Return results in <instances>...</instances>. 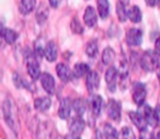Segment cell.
<instances>
[{
	"label": "cell",
	"instance_id": "44dd1931",
	"mask_svg": "<svg viewBox=\"0 0 160 139\" xmlns=\"http://www.w3.org/2000/svg\"><path fill=\"white\" fill-rule=\"evenodd\" d=\"M128 19L133 23H139L142 19V13L137 6H133L128 10Z\"/></svg>",
	"mask_w": 160,
	"mask_h": 139
},
{
	"label": "cell",
	"instance_id": "cb8c5ba5",
	"mask_svg": "<svg viewBox=\"0 0 160 139\" xmlns=\"http://www.w3.org/2000/svg\"><path fill=\"white\" fill-rule=\"evenodd\" d=\"M90 72V67L85 62H78L73 67V73L76 77H83Z\"/></svg>",
	"mask_w": 160,
	"mask_h": 139
},
{
	"label": "cell",
	"instance_id": "8fae6325",
	"mask_svg": "<svg viewBox=\"0 0 160 139\" xmlns=\"http://www.w3.org/2000/svg\"><path fill=\"white\" fill-rule=\"evenodd\" d=\"M71 107H72V103H71L70 99L69 97H65L60 102L59 110H58V116L62 119H67L70 116Z\"/></svg>",
	"mask_w": 160,
	"mask_h": 139
},
{
	"label": "cell",
	"instance_id": "7a4b0ae2",
	"mask_svg": "<svg viewBox=\"0 0 160 139\" xmlns=\"http://www.w3.org/2000/svg\"><path fill=\"white\" fill-rule=\"evenodd\" d=\"M159 55L156 52L152 51H147L144 53L140 59V66L145 71H155L159 67Z\"/></svg>",
	"mask_w": 160,
	"mask_h": 139
},
{
	"label": "cell",
	"instance_id": "b9f144b4",
	"mask_svg": "<svg viewBox=\"0 0 160 139\" xmlns=\"http://www.w3.org/2000/svg\"><path fill=\"white\" fill-rule=\"evenodd\" d=\"M157 5H158V6H159V7H160V0H157Z\"/></svg>",
	"mask_w": 160,
	"mask_h": 139
},
{
	"label": "cell",
	"instance_id": "60d3db41",
	"mask_svg": "<svg viewBox=\"0 0 160 139\" xmlns=\"http://www.w3.org/2000/svg\"><path fill=\"white\" fill-rule=\"evenodd\" d=\"M156 139H160V130L157 132V136H156Z\"/></svg>",
	"mask_w": 160,
	"mask_h": 139
},
{
	"label": "cell",
	"instance_id": "484cf974",
	"mask_svg": "<svg viewBox=\"0 0 160 139\" xmlns=\"http://www.w3.org/2000/svg\"><path fill=\"white\" fill-rule=\"evenodd\" d=\"M116 13H118V20H120L121 22H125L126 19L128 18V12L126 11L125 5L122 2H120V1L116 3Z\"/></svg>",
	"mask_w": 160,
	"mask_h": 139
},
{
	"label": "cell",
	"instance_id": "3957f363",
	"mask_svg": "<svg viewBox=\"0 0 160 139\" xmlns=\"http://www.w3.org/2000/svg\"><path fill=\"white\" fill-rule=\"evenodd\" d=\"M142 42V31L139 29H129L126 33V43L128 46H139Z\"/></svg>",
	"mask_w": 160,
	"mask_h": 139
},
{
	"label": "cell",
	"instance_id": "7c38bea8",
	"mask_svg": "<svg viewBox=\"0 0 160 139\" xmlns=\"http://www.w3.org/2000/svg\"><path fill=\"white\" fill-rule=\"evenodd\" d=\"M27 67H28V73L32 78V80H38V78H41V76H42L41 75V69L38 64L36 62V60L29 59L28 60Z\"/></svg>",
	"mask_w": 160,
	"mask_h": 139
},
{
	"label": "cell",
	"instance_id": "d6a6232c",
	"mask_svg": "<svg viewBox=\"0 0 160 139\" xmlns=\"http://www.w3.org/2000/svg\"><path fill=\"white\" fill-rule=\"evenodd\" d=\"M13 82H14V84H16V87H18V88H20V87H22V86H27L25 82L20 78V76L17 75V73H14V76H13Z\"/></svg>",
	"mask_w": 160,
	"mask_h": 139
},
{
	"label": "cell",
	"instance_id": "4316f807",
	"mask_svg": "<svg viewBox=\"0 0 160 139\" xmlns=\"http://www.w3.org/2000/svg\"><path fill=\"white\" fill-rule=\"evenodd\" d=\"M86 54H87L88 57H96L97 54H98V43H97L96 40L90 41L87 44V47H86Z\"/></svg>",
	"mask_w": 160,
	"mask_h": 139
},
{
	"label": "cell",
	"instance_id": "1f68e13d",
	"mask_svg": "<svg viewBox=\"0 0 160 139\" xmlns=\"http://www.w3.org/2000/svg\"><path fill=\"white\" fill-rule=\"evenodd\" d=\"M34 53L36 55H38L40 57L42 56H45V49H44V45L41 44V40H38V42L35 43V52Z\"/></svg>",
	"mask_w": 160,
	"mask_h": 139
},
{
	"label": "cell",
	"instance_id": "4dcf8cb0",
	"mask_svg": "<svg viewBox=\"0 0 160 139\" xmlns=\"http://www.w3.org/2000/svg\"><path fill=\"white\" fill-rule=\"evenodd\" d=\"M70 27H71V30H72L73 33H76V34H81L83 32L82 25H81V23L77 20V18L72 19V21H71V23H70Z\"/></svg>",
	"mask_w": 160,
	"mask_h": 139
},
{
	"label": "cell",
	"instance_id": "9c48e42d",
	"mask_svg": "<svg viewBox=\"0 0 160 139\" xmlns=\"http://www.w3.org/2000/svg\"><path fill=\"white\" fill-rule=\"evenodd\" d=\"M99 84H100L99 73L97 71H90L87 75V80H86V86H87V89L89 90V92L92 93L96 89H98Z\"/></svg>",
	"mask_w": 160,
	"mask_h": 139
},
{
	"label": "cell",
	"instance_id": "6da1fadb",
	"mask_svg": "<svg viewBox=\"0 0 160 139\" xmlns=\"http://www.w3.org/2000/svg\"><path fill=\"white\" fill-rule=\"evenodd\" d=\"M13 103L10 99H6L2 104V114L6 123L10 126L14 132H18L19 130V119L18 116L16 115V111L13 107Z\"/></svg>",
	"mask_w": 160,
	"mask_h": 139
},
{
	"label": "cell",
	"instance_id": "836d02e7",
	"mask_svg": "<svg viewBox=\"0 0 160 139\" xmlns=\"http://www.w3.org/2000/svg\"><path fill=\"white\" fill-rule=\"evenodd\" d=\"M153 114H155L156 121L160 123V104H158V105L156 106V108L153 110Z\"/></svg>",
	"mask_w": 160,
	"mask_h": 139
},
{
	"label": "cell",
	"instance_id": "4fadbf2b",
	"mask_svg": "<svg viewBox=\"0 0 160 139\" xmlns=\"http://www.w3.org/2000/svg\"><path fill=\"white\" fill-rule=\"evenodd\" d=\"M83 21H85L86 25H88L89 27H93L97 24V13L96 10L89 6L86 8L85 14H83Z\"/></svg>",
	"mask_w": 160,
	"mask_h": 139
},
{
	"label": "cell",
	"instance_id": "ac0fdd59",
	"mask_svg": "<svg viewBox=\"0 0 160 139\" xmlns=\"http://www.w3.org/2000/svg\"><path fill=\"white\" fill-rule=\"evenodd\" d=\"M102 97L101 95H94L91 100H90V106H91V111L93 115L99 116L101 113V108H102Z\"/></svg>",
	"mask_w": 160,
	"mask_h": 139
},
{
	"label": "cell",
	"instance_id": "d590c367",
	"mask_svg": "<svg viewBox=\"0 0 160 139\" xmlns=\"http://www.w3.org/2000/svg\"><path fill=\"white\" fill-rule=\"evenodd\" d=\"M140 139H151V135L149 134V132H147V129H146V130H144V132H142Z\"/></svg>",
	"mask_w": 160,
	"mask_h": 139
},
{
	"label": "cell",
	"instance_id": "ffe728a7",
	"mask_svg": "<svg viewBox=\"0 0 160 139\" xmlns=\"http://www.w3.org/2000/svg\"><path fill=\"white\" fill-rule=\"evenodd\" d=\"M142 116L145 117L146 122L148 123V125H151V126H155V123L156 121V117H155V114H153V111L151 110V107L149 105H144L142 106Z\"/></svg>",
	"mask_w": 160,
	"mask_h": 139
},
{
	"label": "cell",
	"instance_id": "277c9868",
	"mask_svg": "<svg viewBox=\"0 0 160 139\" xmlns=\"http://www.w3.org/2000/svg\"><path fill=\"white\" fill-rule=\"evenodd\" d=\"M146 88L142 83L137 82L133 86V100L137 105L142 106L146 99Z\"/></svg>",
	"mask_w": 160,
	"mask_h": 139
},
{
	"label": "cell",
	"instance_id": "f1b7e54d",
	"mask_svg": "<svg viewBox=\"0 0 160 139\" xmlns=\"http://www.w3.org/2000/svg\"><path fill=\"white\" fill-rule=\"evenodd\" d=\"M47 17H48V10H47L46 7H43L42 6V7L38 10V12H36V19H38V22L40 23V24L44 23L45 21H46Z\"/></svg>",
	"mask_w": 160,
	"mask_h": 139
},
{
	"label": "cell",
	"instance_id": "603a6c76",
	"mask_svg": "<svg viewBox=\"0 0 160 139\" xmlns=\"http://www.w3.org/2000/svg\"><path fill=\"white\" fill-rule=\"evenodd\" d=\"M1 36L5 38V41L8 44H13L17 41V38H18V34H17L13 30L5 29V27L1 29Z\"/></svg>",
	"mask_w": 160,
	"mask_h": 139
},
{
	"label": "cell",
	"instance_id": "8d00e7d4",
	"mask_svg": "<svg viewBox=\"0 0 160 139\" xmlns=\"http://www.w3.org/2000/svg\"><path fill=\"white\" fill-rule=\"evenodd\" d=\"M155 52L160 56V37L157 38L156 41V44H155Z\"/></svg>",
	"mask_w": 160,
	"mask_h": 139
},
{
	"label": "cell",
	"instance_id": "e0dca14e",
	"mask_svg": "<svg viewBox=\"0 0 160 139\" xmlns=\"http://www.w3.org/2000/svg\"><path fill=\"white\" fill-rule=\"evenodd\" d=\"M52 101L49 97H38L34 101V106H35L36 110L41 111V112H45L51 107Z\"/></svg>",
	"mask_w": 160,
	"mask_h": 139
},
{
	"label": "cell",
	"instance_id": "f35d334b",
	"mask_svg": "<svg viewBox=\"0 0 160 139\" xmlns=\"http://www.w3.org/2000/svg\"><path fill=\"white\" fill-rule=\"evenodd\" d=\"M157 77H158V80H159V83H160V64H159V67L157 69Z\"/></svg>",
	"mask_w": 160,
	"mask_h": 139
},
{
	"label": "cell",
	"instance_id": "7402d4cb",
	"mask_svg": "<svg viewBox=\"0 0 160 139\" xmlns=\"http://www.w3.org/2000/svg\"><path fill=\"white\" fill-rule=\"evenodd\" d=\"M103 135H104V139H118L116 129L109 123H105L103 125Z\"/></svg>",
	"mask_w": 160,
	"mask_h": 139
},
{
	"label": "cell",
	"instance_id": "f546056e",
	"mask_svg": "<svg viewBox=\"0 0 160 139\" xmlns=\"http://www.w3.org/2000/svg\"><path fill=\"white\" fill-rule=\"evenodd\" d=\"M118 139H135V135L129 127H123L118 134Z\"/></svg>",
	"mask_w": 160,
	"mask_h": 139
},
{
	"label": "cell",
	"instance_id": "74e56055",
	"mask_svg": "<svg viewBox=\"0 0 160 139\" xmlns=\"http://www.w3.org/2000/svg\"><path fill=\"white\" fill-rule=\"evenodd\" d=\"M146 1V5L149 7H155L157 5V0H145Z\"/></svg>",
	"mask_w": 160,
	"mask_h": 139
},
{
	"label": "cell",
	"instance_id": "5bb4252c",
	"mask_svg": "<svg viewBox=\"0 0 160 139\" xmlns=\"http://www.w3.org/2000/svg\"><path fill=\"white\" fill-rule=\"evenodd\" d=\"M36 6V0H21L20 5H19V11L23 16L30 14Z\"/></svg>",
	"mask_w": 160,
	"mask_h": 139
},
{
	"label": "cell",
	"instance_id": "d4e9b609",
	"mask_svg": "<svg viewBox=\"0 0 160 139\" xmlns=\"http://www.w3.org/2000/svg\"><path fill=\"white\" fill-rule=\"evenodd\" d=\"M72 107L75 110V112L79 116H81L87 110V103H86V101L83 99H77L72 102Z\"/></svg>",
	"mask_w": 160,
	"mask_h": 139
},
{
	"label": "cell",
	"instance_id": "52a82bcc",
	"mask_svg": "<svg viewBox=\"0 0 160 139\" xmlns=\"http://www.w3.org/2000/svg\"><path fill=\"white\" fill-rule=\"evenodd\" d=\"M41 83L48 94H53L55 92V79L48 72H44L41 76Z\"/></svg>",
	"mask_w": 160,
	"mask_h": 139
},
{
	"label": "cell",
	"instance_id": "2e32d148",
	"mask_svg": "<svg viewBox=\"0 0 160 139\" xmlns=\"http://www.w3.org/2000/svg\"><path fill=\"white\" fill-rule=\"evenodd\" d=\"M57 46L54 42H48L47 45L45 46V58H46L48 62H55L57 59Z\"/></svg>",
	"mask_w": 160,
	"mask_h": 139
},
{
	"label": "cell",
	"instance_id": "ba28073f",
	"mask_svg": "<svg viewBox=\"0 0 160 139\" xmlns=\"http://www.w3.org/2000/svg\"><path fill=\"white\" fill-rule=\"evenodd\" d=\"M129 118L133 122V124L140 130V132H144L147 129V126L148 123L146 122L145 117L142 116V113H137V112H131L129 113Z\"/></svg>",
	"mask_w": 160,
	"mask_h": 139
},
{
	"label": "cell",
	"instance_id": "e575fe53",
	"mask_svg": "<svg viewBox=\"0 0 160 139\" xmlns=\"http://www.w3.org/2000/svg\"><path fill=\"white\" fill-rule=\"evenodd\" d=\"M48 1L52 8H58V6L62 2V0H48Z\"/></svg>",
	"mask_w": 160,
	"mask_h": 139
},
{
	"label": "cell",
	"instance_id": "9a60e30c",
	"mask_svg": "<svg viewBox=\"0 0 160 139\" xmlns=\"http://www.w3.org/2000/svg\"><path fill=\"white\" fill-rule=\"evenodd\" d=\"M56 72H57V76L59 77V79L64 82H67L70 80L71 78V71L70 69L68 68V66L65 64H58L56 66Z\"/></svg>",
	"mask_w": 160,
	"mask_h": 139
},
{
	"label": "cell",
	"instance_id": "d6986e66",
	"mask_svg": "<svg viewBox=\"0 0 160 139\" xmlns=\"http://www.w3.org/2000/svg\"><path fill=\"white\" fill-rule=\"evenodd\" d=\"M98 12L101 19H107L110 13L109 0H98Z\"/></svg>",
	"mask_w": 160,
	"mask_h": 139
},
{
	"label": "cell",
	"instance_id": "5b68a950",
	"mask_svg": "<svg viewBox=\"0 0 160 139\" xmlns=\"http://www.w3.org/2000/svg\"><path fill=\"white\" fill-rule=\"evenodd\" d=\"M118 71L114 66L109 67V69L105 72V81H107L108 88L111 92H114L116 89V79H118Z\"/></svg>",
	"mask_w": 160,
	"mask_h": 139
},
{
	"label": "cell",
	"instance_id": "83f0119b",
	"mask_svg": "<svg viewBox=\"0 0 160 139\" xmlns=\"http://www.w3.org/2000/svg\"><path fill=\"white\" fill-rule=\"evenodd\" d=\"M114 57H115V53L111 47H107V48L103 51L102 54V62L104 65H110L113 62Z\"/></svg>",
	"mask_w": 160,
	"mask_h": 139
},
{
	"label": "cell",
	"instance_id": "8992f818",
	"mask_svg": "<svg viewBox=\"0 0 160 139\" xmlns=\"http://www.w3.org/2000/svg\"><path fill=\"white\" fill-rule=\"evenodd\" d=\"M108 116L113 121H120L121 118V104L115 100H110L107 107Z\"/></svg>",
	"mask_w": 160,
	"mask_h": 139
},
{
	"label": "cell",
	"instance_id": "30bf717a",
	"mask_svg": "<svg viewBox=\"0 0 160 139\" xmlns=\"http://www.w3.org/2000/svg\"><path fill=\"white\" fill-rule=\"evenodd\" d=\"M69 129H70V132L72 135L79 136L83 132V129H85V122H83V119L79 115L77 117H73L71 119L70 124H69Z\"/></svg>",
	"mask_w": 160,
	"mask_h": 139
},
{
	"label": "cell",
	"instance_id": "ab89813d",
	"mask_svg": "<svg viewBox=\"0 0 160 139\" xmlns=\"http://www.w3.org/2000/svg\"><path fill=\"white\" fill-rule=\"evenodd\" d=\"M120 2L124 3V5L126 6V5H128V3H129V0H120Z\"/></svg>",
	"mask_w": 160,
	"mask_h": 139
}]
</instances>
